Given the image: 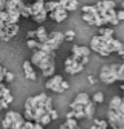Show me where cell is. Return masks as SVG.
Instances as JSON below:
<instances>
[{
    "label": "cell",
    "instance_id": "obj_44",
    "mask_svg": "<svg viewBox=\"0 0 124 129\" xmlns=\"http://www.w3.org/2000/svg\"><path fill=\"white\" fill-rule=\"evenodd\" d=\"M50 90H53V92H56V93H62V92H64L65 89L62 88L61 85H57V87H54V88H52Z\"/></svg>",
    "mask_w": 124,
    "mask_h": 129
},
{
    "label": "cell",
    "instance_id": "obj_4",
    "mask_svg": "<svg viewBox=\"0 0 124 129\" xmlns=\"http://www.w3.org/2000/svg\"><path fill=\"white\" fill-rule=\"evenodd\" d=\"M54 57H56V53L54 52H52V53H48L47 57H44L43 59H41L38 64V67L41 70V71H44L49 67H53L54 66Z\"/></svg>",
    "mask_w": 124,
    "mask_h": 129
},
{
    "label": "cell",
    "instance_id": "obj_45",
    "mask_svg": "<svg viewBox=\"0 0 124 129\" xmlns=\"http://www.w3.org/2000/svg\"><path fill=\"white\" fill-rule=\"evenodd\" d=\"M5 102H8V103H12L13 102V95L12 94H8V95H5L4 98H3Z\"/></svg>",
    "mask_w": 124,
    "mask_h": 129
},
{
    "label": "cell",
    "instance_id": "obj_2",
    "mask_svg": "<svg viewBox=\"0 0 124 129\" xmlns=\"http://www.w3.org/2000/svg\"><path fill=\"white\" fill-rule=\"evenodd\" d=\"M25 8V4L22 0H0V10L2 12H19Z\"/></svg>",
    "mask_w": 124,
    "mask_h": 129
},
{
    "label": "cell",
    "instance_id": "obj_26",
    "mask_svg": "<svg viewBox=\"0 0 124 129\" xmlns=\"http://www.w3.org/2000/svg\"><path fill=\"white\" fill-rule=\"evenodd\" d=\"M92 101L95 102V103H102V102H103V93L97 92L96 94H93V97H92Z\"/></svg>",
    "mask_w": 124,
    "mask_h": 129
},
{
    "label": "cell",
    "instance_id": "obj_5",
    "mask_svg": "<svg viewBox=\"0 0 124 129\" xmlns=\"http://www.w3.org/2000/svg\"><path fill=\"white\" fill-rule=\"evenodd\" d=\"M48 16H49V18H52L53 21H56V22H62V21H65V19L67 18V12H66L65 8L59 7V8H57V9L54 10V12L49 13Z\"/></svg>",
    "mask_w": 124,
    "mask_h": 129
},
{
    "label": "cell",
    "instance_id": "obj_42",
    "mask_svg": "<svg viewBox=\"0 0 124 129\" xmlns=\"http://www.w3.org/2000/svg\"><path fill=\"white\" fill-rule=\"evenodd\" d=\"M65 71L67 74H70V75H74L75 74V70H74V67H72V66H66L65 67Z\"/></svg>",
    "mask_w": 124,
    "mask_h": 129
},
{
    "label": "cell",
    "instance_id": "obj_27",
    "mask_svg": "<svg viewBox=\"0 0 124 129\" xmlns=\"http://www.w3.org/2000/svg\"><path fill=\"white\" fill-rule=\"evenodd\" d=\"M8 94H10L9 89L5 87V84L0 83V98H4V97H5V95H8Z\"/></svg>",
    "mask_w": 124,
    "mask_h": 129
},
{
    "label": "cell",
    "instance_id": "obj_33",
    "mask_svg": "<svg viewBox=\"0 0 124 129\" xmlns=\"http://www.w3.org/2000/svg\"><path fill=\"white\" fill-rule=\"evenodd\" d=\"M54 71H56V66H53V67H49V69H47V70H44V71H43V76H47V78H49V76H53Z\"/></svg>",
    "mask_w": 124,
    "mask_h": 129
},
{
    "label": "cell",
    "instance_id": "obj_8",
    "mask_svg": "<svg viewBox=\"0 0 124 129\" xmlns=\"http://www.w3.org/2000/svg\"><path fill=\"white\" fill-rule=\"evenodd\" d=\"M62 81H64V78H62L61 75H54V76H52V78L45 83V88L52 89V88L57 87V85H61Z\"/></svg>",
    "mask_w": 124,
    "mask_h": 129
},
{
    "label": "cell",
    "instance_id": "obj_14",
    "mask_svg": "<svg viewBox=\"0 0 124 129\" xmlns=\"http://www.w3.org/2000/svg\"><path fill=\"white\" fill-rule=\"evenodd\" d=\"M121 97L119 95H115V97H112V100L110 101L109 103V110H114V111H116L119 107L121 106Z\"/></svg>",
    "mask_w": 124,
    "mask_h": 129
},
{
    "label": "cell",
    "instance_id": "obj_15",
    "mask_svg": "<svg viewBox=\"0 0 124 129\" xmlns=\"http://www.w3.org/2000/svg\"><path fill=\"white\" fill-rule=\"evenodd\" d=\"M101 17L100 13H95V14H90V13H83V19L85 21L88 25H96V19Z\"/></svg>",
    "mask_w": 124,
    "mask_h": 129
},
{
    "label": "cell",
    "instance_id": "obj_24",
    "mask_svg": "<svg viewBox=\"0 0 124 129\" xmlns=\"http://www.w3.org/2000/svg\"><path fill=\"white\" fill-rule=\"evenodd\" d=\"M27 47L30 48V49H39V47H40V43L36 40V39H28L27 40Z\"/></svg>",
    "mask_w": 124,
    "mask_h": 129
},
{
    "label": "cell",
    "instance_id": "obj_40",
    "mask_svg": "<svg viewBox=\"0 0 124 129\" xmlns=\"http://www.w3.org/2000/svg\"><path fill=\"white\" fill-rule=\"evenodd\" d=\"M116 17H118V19H119V21H124V9H120V10H118Z\"/></svg>",
    "mask_w": 124,
    "mask_h": 129
},
{
    "label": "cell",
    "instance_id": "obj_16",
    "mask_svg": "<svg viewBox=\"0 0 124 129\" xmlns=\"http://www.w3.org/2000/svg\"><path fill=\"white\" fill-rule=\"evenodd\" d=\"M45 7V2L44 0H39V2H35L33 5H31V9H33V17H35L40 10H43Z\"/></svg>",
    "mask_w": 124,
    "mask_h": 129
},
{
    "label": "cell",
    "instance_id": "obj_3",
    "mask_svg": "<svg viewBox=\"0 0 124 129\" xmlns=\"http://www.w3.org/2000/svg\"><path fill=\"white\" fill-rule=\"evenodd\" d=\"M107 121H109V125L111 126V129H124V115L118 111L109 110L107 111Z\"/></svg>",
    "mask_w": 124,
    "mask_h": 129
},
{
    "label": "cell",
    "instance_id": "obj_12",
    "mask_svg": "<svg viewBox=\"0 0 124 129\" xmlns=\"http://www.w3.org/2000/svg\"><path fill=\"white\" fill-rule=\"evenodd\" d=\"M18 31H19L18 25H7V27H5V38L10 39V38L16 36Z\"/></svg>",
    "mask_w": 124,
    "mask_h": 129
},
{
    "label": "cell",
    "instance_id": "obj_32",
    "mask_svg": "<svg viewBox=\"0 0 124 129\" xmlns=\"http://www.w3.org/2000/svg\"><path fill=\"white\" fill-rule=\"evenodd\" d=\"M44 109H45L47 112H50L52 110H53V106H52V98H50V97H48V98H47V101L44 103Z\"/></svg>",
    "mask_w": 124,
    "mask_h": 129
},
{
    "label": "cell",
    "instance_id": "obj_38",
    "mask_svg": "<svg viewBox=\"0 0 124 129\" xmlns=\"http://www.w3.org/2000/svg\"><path fill=\"white\" fill-rule=\"evenodd\" d=\"M13 79H14V75H13V72H7V75H5V81L7 83H12L13 81Z\"/></svg>",
    "mask_w": 124,
    "mask_h": 129
},
{
    "label": "cell",
    "instance_id": "obj_59",
    "mask_svg": "<svg viewBox=\"0 0 124 129\" xmlns=\"http://www.w3.org/2000/svg\"><path fill=\"white\" fill-rule=\"evenodd\" d=\"M121 8H123V9H124V2H123V3H121Z\"/></svg>",
    "mask_w": 124,
    "mask_h": 129
},
{
    "label": "cell",
    "instance_id": "obj_17",
    "mask_svg": "<svg viewBox=\"0 0 124 129\" xmlns=\"http://www.w3.org/2000/svg\"><path fill=\"white\" fill-rule=\"evenodd\" d=\"M48 10L45 9V7H44V9L43 10H40V12L35 16V17H33L34 18V21L35 22H38V23H41V22H44V21L47 19V17H48Z\"/></svg>",
    "mask_w": 124,
    "mask_h": 129
},
{
    "label": "cell",
    "instance_id": "obj_57",
    "mask_svg": "<svg viewBox=\"0 0 124 129\" xmlns=\"http://www.w3.org/2000/svg\"><path fill=\"white\" fill-rule=\"evenodd\" d=\"M120 89H121V90H124V84H121V85H120Z\"/></svg>",
    "mask_w": 124,
    "mask_h": 129
},
{
    "label": "cell",
    "instance_id": "obj_54",
    "mask_svg": "<svg viewBox=\"0 0 124 129\" xmlns=\"http://www.w3.org/2000/svg\"><path fill=\"white\" fill-rule=\"evenodd\" d=\"M118 54H119L121 58H124V49H121L120 52H118Z\"/></svg>",
    "mask_w": 124,
    "mask_h": 129
},
{
    "label": "cell",
    "instance_id": "obj_29",
    "mask_svg": "<svg viewBox=\"0 0 124 129\" xmlns=\"http://www.w3.org/2000/svg\"><path fill=\"white\" fill-rule=\"evenodd\" d=\"M64 34H65V40H67V41H72L75 39V32L72 30H67Z\"/></svg>",
    "mask_w": 124,
    "mask_h": 129
},
{
    "label": "cell",
    "instance_id": "obj_58",
    "mask_svg": "<svg viewBox=\"0 0 124 129\" xmlns=\"http://www.w3.org/2000/svg\"><path fill=\"white\" fill-rule=\"evenodd\" d=\"M3 107H2V98H0V110H2Z\"/></svg>",
    "mask_w": 124,
    "mask_h": 129
},
{
    "label": "cell",
    "instance_id": "obj_6",
    "mask_svg": "<svg viewBox=\"0 0 124 129\" xmlns=\"http://www.w3.org/2000/svg\"><path fill=\"white\" fill-rule=\"evenodd\" d=\"M23 74H25L26 79H28V80H35L36 79V74L34 71L33 63H31L30 61H25L23 62Z\"/></svg>",
    "mask_w": 124,
    "mask_h": 129
},
{
    "label": "cell",
    "instance_id": "obj_56",
    "mask_svg": "<svg viewBox=\"0 0 124 129\" xmlns=\"http://www.w3.org/2000/svg\"><path fill=\"white\" fill-rule=\"evenodd\" d=\"M89 129H98V126H97V125H92Z\"/></svg>",
    "mask_w": 124,
    "mask_h": 129
},
{
    "label": "cell",
    "instance_id": "obj_25",
    "mask_svg": "<svg viewBox=\"0 0 124 129\" xmlns=\"http://www.w3.org/2000/svg\"><path fill=\"white\" fill-rule=\"evenodd\" d=\"M78 2L76 0H70V3L67 4V7L65 8L66 9V12H74V10H76V8H78Z\"/></svg>",
    "mask_w": 124,
    "mask_h": 129
},
{
    "label": "cell",
    "instance_id": "obj_62",
    "mask_svg": "<svg viewBox=\"0 0 124 129\" xmlns=\"http://www.w3.org/2000/svg\"><path fill=\"white\" fill-rule=\"evenodd\" d=\"M75 129H80V128H79V126H78V128H75Z\"/></svg>",
    "mask_w": 124,
    "mask_h": 129
},
{
    "label": "cell",
    "instance_id": "obj_50",
    "mask_svg": "<svg viewBox=\"0 0 124 129\" xmlns=\"http://www.w3.org/2000/svg\"><path fill=\"white\" fill-rule=\"evenodd\" d=\"M61 87L64 88V89H69V87H70V85H69V83H67L66 80H64V81L61 83Z\"/></svg>",
    "mask_w": 124,
    "mask_h": 129
},
{
    "label": "cell",
    "instance_id": "obj_55",
    "mask_svg": "<svg viewBox=\"0 0 124 129\" xmlns=\"http://www.w3.org/2000/svg\"><path fill=\"white\" fill-rule=\"evenodd\" d=\"M88 81H89L90 84H95V79H93V76H89V78H88Z\"/></svg>",
    "mask_w": 124,
    "mask_h": 129
},
{
    "label": "cell",
    "instance_id": "obj_19",
    "mask_svg": "<svg viewBox=\"0 0 124 129\" xmlns=\"http://www.w3.org/2000/svg\"><path fill=\"white\" fill-rule=\"evenodd\" d=\"M59 3L58 2H45V9L48 10V13L54 12L57 8H59Z\"/></svg>",
    "mask_w": 124,
    "mask_h": 129
},
{
    "label": "cell",
    "instance_id": "obj_1",
    "mask_svg": "<svg viewBox=\"0 0 124 129\" xmlns=\"http://www.w3.org/2000/svg\"><path fill=\"white\" fill-rule=\"evenodd\" d=\"M120 64L118 63H110V64H103L101 69L100 79L105 84H112L118 80V70Z\"/></svg>",
    "mask_w": 124,
    "mask_h": 129
},
{
    "label": "cell",
    "instance_id": "obj_48",
    "mask_svg": "<svg viewBox=\"0 0 124 129\" xmlns=\"http://www.w3.org/2000/svg\"><path fill=\"white\" fill-rule=\"evenodd\" d=\"M72 63H74V59H72V57H69V58L65 61V67H66V66H71Z\"/></svg>",
    "mask_w": 124,
    "mask_h": 129
},
{
    "label": "cell",
    "instance_id": "obj_52",
    "mask_svg": "<svg viewBox=\"0 0 124 129\" xmlns=\"http://www.w3.org/2000/svg\"><path fill=\"white\" fill-rule=\"evenodd\" d=\"M34 129H44V125H41L40 123H35V125H34Z\"/></svg>",
    "mask_w": 124,
    "mask_h": 129
},
{
    "label": "cell",
    "instance_id": "obj_34",
    "mask_svg": "<svg viewBox=\"0 0 124 129\" xmlns=\"http://www.w3.org/2000/svg\"><path fill=\"white\" fill-rule=\"evenodd\" d=\"M50 121H52V119H50V115H49V114L47 112V114H45V115H44L43 117H41V120H40V124H41V125H48V124H49Z\"/></svg>",
    "mask_w": 124,
    "mask_h": 129
},
{
    "label": "cell",
    "instance_id": "obj_37",
    "mask_svg": "<svg viewBox=\"0 0 124 129\" xmlns=\"http://www.w3.org/2000/svg\"><path fill=\"white\" fill-rule=\"evenodd\" d=\"M25 110L33 111V105H31V98H30V97H28V98L26 100V102H25Z\"/></svg>",
    "mask_w": 124,
    "mask_h": 129
},
{
    "label": "cell",
    "instance_id": "obj_49",
    "mask_svg": "<svg viewBox=\"0 0 124 129\" xmlns=\"http://www.w3.org/2000/svg\"><path fill=\"white\" fill-rule=\"evenodd\" d=\"M88 62H89V57H83L81 61H80V63L83 64V66H84V64H87Z\"/></svg>",
    "mask_w": 124,
    "mask_h": 129
},
{
    "label": "cell",
    "instance_id": "obj_51",
    "mask_svg": "<svg viewBox=\"0 0 124 129\" xmlns=\"http://www.w3.org/2000/svg\"><path fill=\"white\" fill-rule=\"evenodd\" d=\"M2 107H3V109H8V107H9V103L5 102L3 98H2Z\"/></svg>",
    "mask_w": 124,
    "mask_h": 129
},
{
    "label": "cell",
    "instance_id": "obj_21",
    "mask_svg": "<svg viewBox=\"0 0 124 129\" xmlns=\"http://www.w3.org/2000/svg\"><path fill=\"white\" fill-rule=\"evenodd\" d=\"M102 8L106 9L107 12L110 9H115V2H112V0H102Z\"/></svg>",
    "mask_w": 124,
    "mask_h": 129
},
{
    "label": "cell",
    "instance_id": "obj_22",
    "mask_svg": "<svg viewBox=\"0 0 124 129\" xmlns=\"http://www.w3.org/2000/svg\"><path fill=\"white\" fill-rule=\"evenodd\" d=\"M21 16L28 18V17H33V9H31V5H25V8L21 10Z\"/></svg>",
    "mask_w": 124,
    "mask_h": 129
},
{
    "label": "cell",
    "instance_id": "obj_20",
    "mask_svg": "<svg viewBox=\"0 0 124 129\" xmlns=\"http://www.w3.org/2000/svg\"><path fill=\"white\" fill-rule=\"evenodd\" d=\"M100 35L103 36V38H112L114 35V30L112 28H105V27H101L100 28Z\"/></svg>",
    "mask_w": 124,
    "mask_h": 129
},
{
    "label": "cell",
    "instance_id": "obj_30",
    "mask_svg": "<svg viewBox=\"0 0 124 129\" xmlns=\"http://www.w3.org/2000/svg\"><path fill=\"white\" fill-rule=\"evenodd\" d=\"M23 117H25L26 121H34V112L25 110V111H23Z\"/></svg>",
    "mask_w": 124,
    "mask_h": 129
},
{
    "label": "cell",
    "instance_id": "obj_9",
    "mask_svg": "<svg viewBox=\"0 0 124 129\" xmlns=\"http://www.w3.org/2000/svg\"><path fill=\"white\" fill-rule=\"evenodd\" d=\"M48 39H49V35L44 26H40L39 28H36V40L39 43H45Z\"/></svg>",
    "mask_w": 124,
    "mask_h": 129
},
{
    "label": "cell",
    "instance_id": "obj_10",
    "mask_svg": "<svg viewBox=\"0 0 124 129\" xmlns=\"http://www.w3.org/2000/svg\"><path fill=\"white\" fill-rule=\"evenodd\" d=\"M47 54L48 53H45L44 50H41V49H36L35 52H34V54H33V57H31V63H34V64H39V62L43 59L44 57H47Z\"/></svg>",
    "mask_w": 124,
    "mask_h": 129
},
{
    "label": "cell",
    "instance_id": "obj_31",
    "mask_svg": "<svg viewBox=\"0 0 124 129\" xmlns=\"http://www.w3.org/2000/svg\"><path fill=\"white\" fill-rule=\"evenodd\" d=\"M66 124H67V126H69L70 129L78 128V121H76L75 117H74V119H66Z\"/></svg>",
    "mask_w": 124,
    "mask_h": 129
},
{
    "label": "cell",
    "instance_id": "obj_35",
    "mask_svg": "<svg viewBox=\"0 0 124 129\" xmlns=\"http://www.w3.org/2000/svg\"><path fill=\"white\" fill-rule=\"evenodd\" d=\"M118 80L119 81H124V63L120 64V67L118 70Z\"/></svg>",
    "mask_w": 124,
    "mask_h": 129
},
{
    "label": "cell",
    "instance_id": "obj_61",
    "mask_svg": "<svg viewBox=\"0 0 124 129\" xmlns=\"http://www.w3.org/2000/svg\"><path fill=\"white\" fill-rule=\"evenodd\" d=\"M123 49H124V43H123Z\"/></svg>",
    "mask_w": 124,
    "mask_h": 129
},
{
    "label": "cell",
    "instance_id": "obj_13",
    "mask_svg": "<svg viewBox=\"0 0 124 129\" xmlns=\"http://www.w3.org/2000/svg\"><path fill=\"white\" fill-rule=\"evenodd\" d=\"M95 111H96V106H95V102L93 101H90L88 105L84 106V112H85L87 119H92L93 115H95Z\"/></svg>",
    "mask_w": 124,
    "mask_h": 129
},
{
    "label": "cell",
    "instance_id": "obj_43",
    "mask_svg": "<svg viewBox=\"0 0 124 129\" xmlns=\"http://www.w3.org/2000/svg\"><path fill=\"white\" fill-rule=\"evenodd\" d=\"M27 38L28 39H36V30L35 31H28L27 32Z\"/></svg>",
    "mask_w": 124,
    "mask_h": 129
},
{
    "label": "cell",
    "instance_id": "obj_41",
    "mask_svg": "<svg viewBox=\"0 0 124 129\" xmlns=\"http://www.w3.org/2000/svg\"><path fill=\"white\" fill-rule=\"evenodd\" d=\"M85 117V112L84 111H80V112H76V115H75V119L76 120H80V119H84Z\"/></svg>",
    "mask_w": 124,
    "mask_h": 129
},
{
    "label": "cell",
    "instance_id": "obj_18",
    "mask_svg": "<svg viewBox=\"0 0 124 129\" xmlns=\"http://www.w3.org/2000/svg\"><path fill=\"white\" fill-rule=\"evenodd\" d=\"M12 123H13V120H12V111H8L7 115H5V117H4L3 121H2L3 129H9L10 126H12Z\"/></svg>",
    "mask_w": 124,
    "mask_h": 129
},
{
    "label": "cell",
    "instance_id": "obj_39",
    "mask_svg": "<svg viewBox=\"0 0 124 129\" xmlns=\"http://www.w3.org/2000/svg\"><path fill=\"white\" fill-rule=\"evenodd\" d=\"M48 114L50 115V119H52V120L58 119V112H57V110H54V109H53V110H52L50 112H48Z\"/></svg>",
    "mask_w": 124,
    "mask_h": 129
},
{
    "label": "cell",
    "instance_id": "obj_11",
    "mask_svg": "<svg viewBox=\"0 0 124 129\" xmlns=\"http://www.w3.org/2000/svg\"><path fill=\"white\" fill-rule=\"evenodd\" d=\"M72 102H75V103H78V105L85 106V105H88V103L90 102V98H89V95H88L87 93H79Z\"/></svg>",
    "mask_w": 124,
    "mask_h": 129
},
{
    "label": "cell",
    "instance_id": "obj_47",
    "mask_svg": "<svg viewBox=\"0 0 124 129\" xmlns=\"http://www.w3.org/2000/svg\"><path fill=\"white\" fill-rule=\"evenodd\" d=\"M34 125H35V123H33V121H26L25 123L26 129H34Z\"/></svg>",
    "mask_w": 124,
    "mask_h": 129
},
{
    "label": "cell",
    "instance_id": "obj_36",
    "mask_svg": "<svg viewBox=\"0 0 124 129\" xmlns=\"http://www.w3.org/2000/svg\"><path fill=\"white\" fill-rule=\"evenodd\" d=\"M97 126H98V129H107L110 125H109V121L107 120H100V124Z\"/></svg>",
    "mask_w": 124,
    "mask_h": 129
},
{
    "label": "cell",
    "instance_id": "obj_46",
    "mask_svg": "<svg viewBox=\"0 0 124 129\" xmlns=\"http://www.w3.org/2000/svg\"><path fill=\"white\" fill-rule=\"evenodd\" d=\"M75 115H76V111H70V112H67V115H66V119H74L75 117Z\"/></svg>",
    "mask_w": 124,
    "mask_h": 129
},
{
    "label": "cell",
    "instance_id": "obj_28",
    "mask_svg": "<svg viewBox=\"0 0 124 129\" xmlns=\"http://www.w3.org/2000/svg\"><path fill=\"white\" fill-rule=\"evenodd\" d=\"M70 109L72 111H76V112H80V111H84V106L83 105H78L75 102H71L70 103Z\"/></svg>",
    "mask_w": 124,
    "mask_h": 129
},
{
    "label": "cell",
    "instance_id": "obj_60",
    "mask_svg": "<svg viewBox=\"0 0 124 129\" xmlns=\"http://www.w3.org/2000/svg\"><path fill=\"white\" fill-rule=\"evenodd\" d=\"M35 2H39V0H34V3H35Z\"/></svg>",
    "mask_w": 124,
    "mask_h": 129
},
{
    "label": "cell",
    "instance_id": "obj_7",
    "mask_svg": "<svg viewBox=\"0 0 124 129\" xmlns=\"http://www.w3.org/2000/svg\"><path fill=\"white\" fill-rule=\"evenodd\" d=\"M72 54H78L80 57H89L90 49L88 47H80V45H74L72 47Z\"/></svg>",
    "mask_w": 124,
    "mask_h": 129
},
{
    "label": "cell",
    "instance_id": "obj_23",
    "mask_svg": "<svg viewBox=\"0 0 124 129\" xmlns=\"http://www.w3.org/2000/svg\"><path fill=\"white\" fill-rule=\"evenodd\" d=\"M81 10L84 13H90V14H95V13H97L98 10H97V8H96V5H84L81 8Z\"/></svg>",
    "mask_w": 124,
    "mask_h": 129
},
{
    "label": "cell",
    "instance_id": "obj_53",
    "mask_svg": "<svg viewBox=\"0 0 124 129\" xmlns=\"http://www.w3.org/2000/svg\"><path fill=\"white\" fill-rule=\"evenodd\" d=\"M119 22H120V21H119L118 18H111V22H110V23H111V25H118Z\"/></svg>",
    "mask_w": 124,
    "mask_h": 129
}]
</instances>
